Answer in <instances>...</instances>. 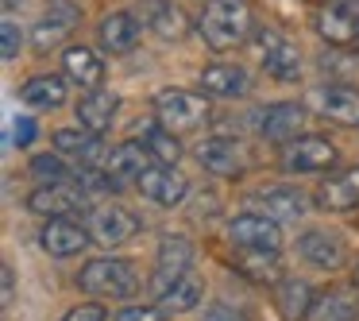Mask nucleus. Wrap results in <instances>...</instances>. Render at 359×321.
Instances as JSON below:
<instances>
[{"instance_id": "obj_1", "label": "nucleus", "mask_w": 359, "mask_h": 321, "mask_svg": "<svg viewBox=\"0 0 359 321\" xmlns=\"http://www.w3.org/2000/svg\"><path fill=\"white\" fill-rule=\"evenodd\" d=\"M251 35V4L248 0H209L201 16V39L212 51H236Z\"/></svg>"}, {"instance_id": "obj_2", "label": "nucleus", "mask_w": 359, "mask_h": 321, "mask_svg": "<svg viewBox=\"0 0 359 321\" xmlns=\"http://www.w3.org/2000/svg\"><path fill=\"white\" fill-rule=\"evenodd\" d=\"M78 287L93 298H132L140 290V275L128 259H93L81 267Z\"/></svg>"}, {"instance_id": "obj_3", "label": "nucleus", "mask_w": 359, "mask_h": 321, "mask_svg": "<svg viewBox=\"0 0 359 321\" xmlns=\"http://www.w3.org/2000/svg\"><path fill=\"white\" fill-rule=\"evenodd\" d=\"M155 117L170 132H194L197 124L209 120V101L201 93H186V89H163L155 97Z\"/></svg>"}, {"instance_id": "obj_4", "label": "nucleus", "mask_w": 359, "mask_h": 321, "mask_svg": "<svg viewBox=\"0 0 359 321\" xmlns=\"http://www.w3.org/2000/svg\"><path fill=\"white\" fill-rule=\"evenodd\" d=\"M232 244L248 256H278L282 248V228L274 217H259V213H243V217L232 221L228 228Z\"/></svg>"}, {"instance_id": "obj_5", "label": "nucleus", "mask_w": 359, "mask_h": 321, "mask_svg": "<svg viewBox=\"0 0 359 321\" xmlns=\"http://www.w3.org/2000/svg\"><path fill=\"white\" fill-rule=\"evenodd\" d=\"M255 43H259V58H263V70L278 81H297L302 78V51L297 43H290L282 32H255Z\"/></svg>"}, {"instance_id": "obj_6", "label": "nucleus", "mask_w": 359, "mask_h": 321, "mask_svg": "<svg viewBox=\"0 0 359 321\" xmlns=\"http://www.w3.org/2000/svg\"><path fill=\"white\" fill-rule=\"evenodd\" d=\"M336 163V148L320 136H297L282 148V171L290 174H313V171H328Z\"/></svg>"}, {"instance_id": "obj_7", "label": "nucleus", "mask_w": 359, "mask_h": 321, "mask_svg": "<svg viewBox=\"0 0 359 321\" xmlns=\"http://www.w3.org/2000/svg\"><path fill=\"white\" fill-rule=\"evenodd\" d=\"M151 290H155L158 310H170V313H186V310H194V306L201 302V282H197L189 271H182V275L158 271L155 282H151Z\"/></svg>"}, {"instance_id": "obj_8", "label": "nucleus", "mask_w": 359, "mask_h": 321, "mask_svg": "<svg viewBox=\"0 0 359 321\" xmlns=\"http://www.w3.org/2000/svg\"><path fill=\"white\" fill-rule=\"evenodd\" d=\"M135 232H140V221L128 209H120V205H97L89 213V236L97 244H104V248H116V244L132 240Z\"/></svg>"}, {"instance_id": "obj_9", "label": "nucleus", "mask_w": 359, "mask_h": 321, "mask_svg": "<svg viewBox=\"0 0 359 321\" xmlns=\"http://www.w3.org/2000/svg\"><path fill=\"white\" fill-rule=\"evenodd\" d=\"M313 109L320 117L336 120L344 128H359V89L351 86H317L313 89Z\"/></svg>"}, {"instance_id": "obj_10", "label": "nucleus", "mask_w": 359, "mask_h": 321, "mask_svg": "<svg viewBox=\"0 0 359 321\" xmlns=\"http://www.w3.org/2000/svg\"><path fill=\"white\" fill-rule=\"evenodd\" d=\"M86 205V190H74L66 182H47V186H35L27 197V209L39 213V217H66V213L81 209Z\"/></svg>"}, {"instance_id": "obj_11", "label": "nucleus", "mask_w": 359, "mask_h": 321, "mask_svg": "<svg viewBox=\"0 0 359 321\" xmlns=\"http://www.w3.org/2000/svg\"><path fill=\"white\" fill-rule=\"evenodd\" d=\"M255 120H259V136H263V140L290 143V140H297V132H302V124H305V109L294 101H282V105H266Z\"/></svg>"}, {"instance_id": "obj_12", "label": "nucleus", "mask_w": 359, "mask_h": 321, "mask_svg": "<svg viewBox=\"0 0 359 321\" xmlns=\"http://www.w3.org/2000/svg\"><path fill=\"white\" fill-rule=\"evenodd\" d=\"M313 24H317V35H320V39H328L332 47H344V43H351V39L359 35L355 12H351L348 4H332V0L317 8Z\"/></svg>"}, {"instance_id": "obj_13", "label": "nucleus", "mask_w": 359, "mask_h": 321, "mask_svg": "<svg viewBox=\"0 0 359 321\" xmlns=\"http://www.w3.org/2000/svg\"><path fill=\"white\" fill-rule=\"evenodd\" d=\"M39 244H43V251H50V256L66 259V256H78V251L86 248V244H89V232L78 225V221L55 217V221H47V225H43Z\"/></svg>"}, {"instance_id": "obj_14", "label": "nucleus", "mask_w": 359, "mask_h": 321, "mask_svg": "<svg viewBox=\"0 0 359 321\" xmlns=\"http://www.w3.org/2000/svg\"><path fill=\"white\" fill-rule=\"evenodd\" d=\"M140 194L158 205H178L189 194V182L178 171H170V166H151V171L140 174Z\"/></svg>"}, {"instance_id": "obj_15", "label": "nucleus", "mask_w": 359, "mask_h": 321, "mask_svg": "<svg viewBox=\"0 0 359 321\" xmlns=\"http://www.w3.org/2000/svg\"><path fill=\"white\" fill-rule=\"evenodd\" d=\"M104 171L112 178V190H124L128 182H140L143 171H151V151L143 143H124V148H116L109 155Z\"/></svg>"}, {"instance_id": "obj_16", "label": "nucleus", "mask_w": 359, "mask_h": 321, "mask_svg": "<svg viewBox=\"0 0 359 321\" xmlns=\"http://www.w3.org/2000/svg\"><path fill=\"white\" fill-rule=\"evenodd\" d=\"M197 159H201L205 171L220 174V178H232V174L243 171V148H240L236 140H224V136H217V140L201 143Z\"/></svg>"}, {"instance_id": "obj_17", "label": "nucleus", "mask_w": 359, "mask_h": 321, "mask_svg": "<svg viewBox=\"0 0 359 321\" xmlns=\"http://www.w3.org/2000/svg\"><path fill=\"white\" fill-rule=\"evenodd\" d=\"M101 47L109 55H128V51L140 43V20L128 16V12H112V16L101 20V32H97Z\"/></svg>"}, {"instance_id": "obj_18", "label": "nucleus", "mask_w": 359, "mask_h": 321, "mask_svg": "<svg viewBox=\"0 0 359 321\" xmlns=\"http://www.w3.org/2000/svg\"><path fill=\"white\" fill-rule=\"evenodd\" d=\"M55 148L62 151V155H74L78 163L93 166L97 159H104V143L97 132H89V128H62V132H55Z\"/></svg>"}, {"instance_id": "obj_19", "label": "nucleus", "mask_w": 359, "mask_h": 321, "mask_svg": "<svg viewBox=\"0 0 359 321\" xmlns=\"http://www.w3.org/2000/svg\"><path fill=\"white\" fill-rule=\"evenodd\" d=\"M320 205H325V209H336V213L355 209L359 205V166L340 171V174L320 182Z\"/></svg>"}, {"instance_id": "obj_20", "label": "nucleus", "mask_w": 359, "mask_h": 321, "mask_svg": "<svg viewBox=\"0 0 359 321\" xmlns=\"http://www.w3.org/2000/svg\"><path fill=\"white\" fill-rule=\"evenodd\" d=\"M116 109H120L116 93H104V89H93V93H86V97H81V105H78V124L101 136L104 128L112 124Z\"/></svg>"}, {"instance_id": "obj_21", "label": "nucleus", "mask_w": 359, "mask_h": 321, "mask_svg": "<svg viewBox=\"0 0 359 321\" xmlns=\"http://www.w3.org/2000/svg\"><path fill=\"white\" fill-rule=\"evenodd\" d=\"M20 101H24L27 109L50 112V109H58V105L66 101V86H62V78H55V74H39V78L24 81V89H20Z\"/></svg>"}, {"instance_id": "obj_22", "label": "nucleus", "mask_w": 359, "mask_h": 321, "mask_svg": "<svg viewBox=\"0 0 359 321\" xmlns=\"http://www.w3.org/2000/svg\"><path fill=\"white\" fill-rule=\"evenodd\" d=\"M62 70H66V78H74L78 86H86V89H97V86H101V78H104V63L89 47H70V51H66V55H62Z\"/></svg>"}, {"instance_id": "obj_23", "label": "nucleus", "mask_w": 359, "mask_h": 321, "mask_svg": "<svg viewBox=\"0 0 359 321\" xmlns=\"http://www.w3.org/2000/svg\"><path fill=\"white\" fill-rule=\"evenodd\" d=\"M297 251H302L313 267H328V271L344 263L340 240H336V236H328V232H305L302 240H297Z\"/></svg>"}, {"instance_id": "obj_24", "label": "nucleus", "mask_w": 359, "mask_h": 321, "mask_svg": "<svg viewBox=\"0 0 359 321\" xmlns=\"http://www.w3.org/2000/svg\"><path fill=\"white\" fill-rule=\"evenodd\" d=\"M201 86L205 93L212 97H243L248 93V74L240 70V66H209V70H201Z\"/></svg>"}, {"instance_id": "obj_25", "label": "nucleus", "mask_w": 359, "mask_h": 321, "mask_svg": "<svg viewBox=\"0 0 359 321\" xmlns=\"http://www.w3.org/2000/svg\"><path fill=\"white\" fill-rule=\"evenodd\" d=\"M355 317V298L340 294V290H328V294L313 298L305 321H351Z\"/></svg>"}, {"instance_id": "obj_26", "label": "nucleus", "mask_w": 359, "mask_h": 321, "mask_svg": "<svg viewBox=\"0 0 359 321\" xmlns=\"http://www.w3.org/2000/svg\"><path fill=\"white\" fill-rule=\"evenodd\" d=\"M143 20H147L151 32H158L163 39H178V35L186 32V16H182L174 4H166V0H147Z\"/></svg>"}, {"instance_id": "obj_27", "label": "nucleus", "mask_w": 359, "mask_h": 321, "mask_svg": "<svg viewBox=\"0 0 359 321\" xmlns=\"http://www.w3.org/2000/svg\"><path fill=\"white\" fill-rule=\"evenodd\" d=\"M263 205H266V213L271 217H302L305 209H309V197L302 194V190H294V186H278V190H266L263 194Z\"/></svg>"}, {"instance_id": "obj_28", "label": "nucleus", "mask_w": 359, "mask_h": 321, "mask_svg": "<svg viewBox=\"0 0 359 321\" xmlns=\"http://www.w3.org/2000/svg\"><path fill=\"white\" fill-rule=\"evenodd\" d=\"M313 306V290L297 279H282L278 282V310L286 313L290 321H302Z\"/></svg>"}, {"instance_id": "obj_29", "label": "nucleus", "mask_w": 359, "mask_h": 321, "mask_svg": "<svg viewBox=\"0 0 359 321\" xmlns=\"http://www.w3.org/2000/svg\"><path fill=\"white\" fill-rule=\"evenodd\" d=\"M189 263H194V248H189V240H182V236H166V240L158 244V271L182 275V271H189Z\"/></svg>"}, {"instance_id": "obj_30", "label": "nucleus", "mask_w": 359, "mask_h": 321, "mask_svg": "<svg viewBox=\"0 0 359 321\" xmlns=\"http://www.w3.org/2000/svg\"><path fill=\"white\" fill-rule=\"evenodd\" d=\"M143 148H147L151 159H158L163 166H174L182 159V143L170 128H147V132H143Z\"/></svg>"}, {"instance_id": "obj_31", "label": "nucleus", "mask_w": 359, "mask_h": 321, "mask_svg": "<svg viewBox=\"0 0 359 321\" xmlns=\"http://www.w3.org/2000/svg\"><path fill=\"white\" fill-rule=\"evenodd\" d=\"M66 32H70V27H62L58 24V20H43L39 27H35V51H39V55H47L50 47H58V43L66 39Z\"/></svg>"}, {"instance_id": "obj_32", "label": "nucleus", "mask_w": 359, "mask_h": 321, "mask_svg": "<svg viewBox=\"0 0 359 321\" xmlns=\"http://www.w3.org/2000/svg\"><path fill=\"white\" fill-rule=\"evenodd\" d=\"M32 171L39 174V178H47V182H66V163L58 155H35Z\"/></svg>"}, {"instance_id": "obj_33", "label": "nucleus", "mask_w": 359, "mask_h": 321, "mask_svg": "<svg viewBox=\"0 0 359 321\" xmlns=\"http://www.w3.org/2000/svg\"><path fill=\"white\" fill-rule=\"evenodd\" d=\"M0 39H4V58H16L20 55V43H24V35H20V27L12 24V20H4V27H0Z\"/></svg>"}, {"instance_id": "obj_34", "label": "nucleus", "mask_w": 359, "mask_h": 321, "mask_svg": "<svg viewBox=\"0 0 359 321\" xmlns=\"http://www.w3.org/2000/svg\"><path fill=\"white\" fill-rule=\"evenodd\" d=\"M50 20H58L62 27H74L78 24V8H74L70 0H50V12H47Z\"/></svg>"}, {"instance_id": "obj_35", "label": "nucleus", "mask_w": 359, "mask_h": 321, "mask_svg": "<svg viewBox=\"0 0 359 321\" xmlns=\"http://www.w3.org/2000/svg\"><path fill=\"white\" fill-rule=\"evenodd\" d=\"M116 321H163V310H151V306H128L116 313Z\"/></svg>"}, {"instance_id": "obj_36", "label": "nucleus", "mask_w": 359, "mask_h": 321, "mask_svg": "<svg viewBox=\"0 0 359 321\" xmlns=\"http://www.w3.org/2000/svg\"><path fill=\"white\" fill-rule=\"evenodd\" d=\"M62 321H104V310H101V306H93V302H81V306H74Z\"/></svg>"}, {"instance_id": "obj_37", "label": "nucleus", "mask_w": 359, "mask_h": 321, "mask_svg": "<svg viewBox=\"0 0 359 321\" xmlns=\"http://www.w3.org/2000/svg\"><path fill=\"white\" fill-rule=\"evenodd\" d=\"M32 140H35V120H32V117H20V120H16V128H12V143L27 148Z\"/></svg>"}, {"instance_id": "obj_38", "label": "nucleus", "mask_w": 359, "mask_h": 321, "mask_svg": "<svg viewBox=\"0 0 359 321\" xmlns=\"http://www.w3.org/2000/svg\"><path fill=\"white\" fill-rule=\"evenodd\" d=\"M205 321H248L240 310H232V306H212L209 313H205Z\"/></svg>"}, {"instance_id": "obj_39", "label": "nucleus", "mask_w": 359, "mask_h": 321, "mask_svg": "<svg viewBox=\"0 0 359 321\" xmlns=\"http://www.w3.org/2000/svg\"><path fill=\"white\" fill-rule=\"evenodd\" d=\"M16 302V275H12V267H4V306Z\"/></svg>"}, {"instance_id": "obj_40", "label": "nucleus", "mask_w": 359, "mask_h": 321, "mask_svg": "<svg viewBox=\"0 0 359 321\" xmlns=\"http://www.w3.org/2000/svg\"><path fill=\"white\" fill-rule=\"evenodd\" d=\"M351 282H355V290H359V263H355V275H351Z\"/></svg>"}, {"instance_id": "obj_41", "label": "nucleus", "mask_w": 359, "mask_h": 321, "mask_svg": "<svg viewBox=\"0 0 359 321\" xmlns=\"http://www.w3.org/2000/svg\"><path fill=\"white\" fill-rule=\"evenodd\" d=\"M355 43H359V35H355Z\"/></svg>"}]
</instances>
